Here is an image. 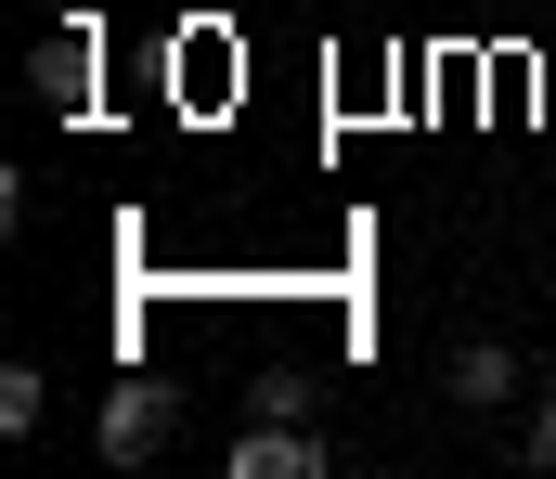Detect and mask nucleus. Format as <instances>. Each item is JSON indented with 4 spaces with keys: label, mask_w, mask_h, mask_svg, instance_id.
Wrapping results in <instances>:
<instances>
[{
    "label": "nucleus",
    "mask_w": 556,
    "mask_h": 479,
    "mask_svg": "<svg viewBox=\"0 0 556 479\" xmlns=\"http://www.w3.org/2000/svg\"><path fill=\"white\" fill-rule=\"evenodd\" d=\"M440 389L492 415V402H518V350H492V337H479V350H453V376H440Z\"/></svg>",
    "instance_id": "4"
},
{
    "label": "nucleus",
    "mask_w": 556,
    "mask_h": 479,
    "mask_svg": "<svg viewBox=\"0 0 556 479\" xmlns=\"http://www.w3.org/2000/svg\"><path fill=\"white\" fill-rule=\"evenodd\" d=\"M220 467H233V479H324V441H311L298 415H260V428H247Z\"/></svg>",
    "instance_id": "3"
},
{
    "label": "nucleus",
    "mask_w": 556,
    "mask_h": 479,
    "mask_svg": "<svg viewBox=\"0 0 556 479\" xmlns=\"http://www.w3.org/2000/svg\"><path fill=\"white\" fill-rule=\"evenodd\" d=\"M518 454H531V467H556V389L531 402V428H518Z\"/></svg>",
    "instance_id": "6"
},
{
    "label": "nucleus",
    "mask_w": 556,
    "mask_h": 479,
    "mask_svg": "<svg viewBox=\"0 0 556 479\" xmlns=\"http://www.w3.org/2000/svg\"><path fill=\"white\" fill-rule=\"evenodd\" d=\"M39 415H52V376H39V363H0V428H13V441H26V428H39Z\"/></svg>",
    "instance_id": "5"
},
{
    "label": "nucleus",
    "mask_w": 556,
    "mask_h": 479,
    "mask_svg": "<svg viewBox=\"0 0 556 479\" xmlns=\"http://www.w3.org/2000/svg\"><path fill=\"white\" fill-rule=\"evenodd\" d=\"M52 13H104V0H52Z\"/></svg>",
    "instance_id": "7"
},
{
    "label": "nucleus",
    "mask_w": 556,
    "mask_h": 479,
    "mask_svg": "<svg viewBox=\"0 0 556 479\" xmlns=\"http://www.w3.org/2000/svg\"><path fill=\"white\" fill-rule=\"evenodd\" d=\"M91 65H104V52H91V13H52V39H39V65H26V78H39V104H52V117H91Z\"/></svg>",
    "instance_id": "2"
},
{
    "label": "nucleus",
    "mask_w": 556,
    "mask_h": 479,
    "mask_svg": "<svg viewBox=\"0 0 556 479\" xmlns=\"http://www.w3.org/2000/svg\"><path fill=\"white\" fill-rule=\"evenodd\" d=\"M168 415H181V389H155V376H130V389H104V415H91V441H104V467H155V441H168Z\"/></svg>",
    "instance_id": "1"
}]
</instances>
